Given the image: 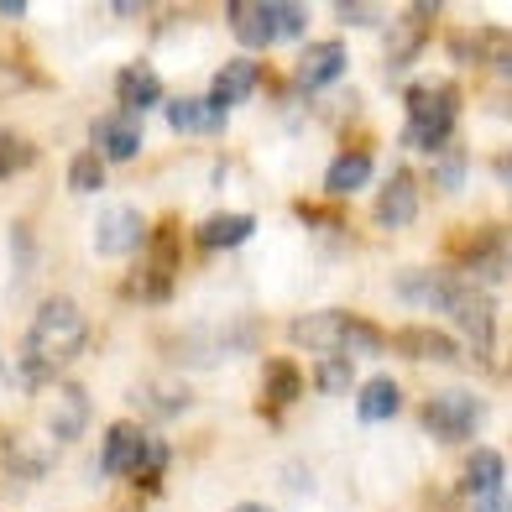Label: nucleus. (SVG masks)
I'll return each instance as SVG.
<instances>
[{"mask_svg":"<svg viewBox=\"0 0 512 512\" xmlns=\"http://www.w3.org/2000/svg\"><path fill=\"white\" fill-rule=\"evenodd\" d=\"M351 382H356L351 356H324V361L314 366V387H319V392H345Z\"/></svg>","mask_w":512,"mask_h":512,"instance_id":"obj_29","label":"nucleus"},{"mask_svg":"<svg viewBox=\"0 0 512 512\" xmlns=\"http://www.w3.org/2000/svg\"><path fill=\"white\" fill-rule=\"evenodd\" d=\"M298 392H304V377H298L293 361H267L262 371V408L277 413V408H293Z\"/></svg>","mask_w":512,"mask_h":512,"instance_id":"obj_22","label":"nucleus"},{"mask_svg":"<svg viewBox=\"0 0 512 512\" xmlns=\"http://www.w3.org/2000/svg\"><path fill=\"white\" fill-rule=\"evenodd\" d=\"M481 424H486V403L465 387H450V392H439V398L424 403V429L434 439H445V445H465Z\"/></svg>","mask_w":512,"mask_h":512,"instance_id":"obj_3","label":"nucleus"},{"mask_svg":"<svg viewBox=\"0 0 512 512\" xmlns=\"http://www.w3.org/2000/svg\"><path fill=\"white\" fill-rule=\"evenodd\" d=\"M455 288V272H439V267H408L398 272V298L413 309H445V298Z\"/></svg>","mask_w":512,"mask_h":512,"instance_id":"obj_12","label":"nucleus"},{"mask_svg":"<svg viewBox=\"0 0 512 512\" xmlns=\"http://www.w3.org/2000/svg\"><path fill=\"white\" fill-rule=\"evenodd\" d=\"M230 512H272V507H262V502H241V507H230Z\"/></svg>","mask_w":512,"mask_h":512,"instance_id":"obj_35","label":"nucleus"},{"mask_svg":"<svg viewBox=\"0 0 512 512\" xmlns=\"http://www.w3.org/2000/svg\"><path fill=\"white\" fill-rule=\"evenodd\" d=\"M351 324H356V314H345V309L298 314V319L288 324V340H293V345H304V351H314V356H345Z\"/></svg>","mask_w":512,"mask_h":512,"instance_id":"obj_4","label":"nucleus"},{"mask_svg":"<svg viewBox=\"0 0 512 512\" xmlns=\"http://www.w3.org/2000/svg\"><path fill=\"white\" fill-rule=\"evenodd\" d=\"M0 16L16 21V16H27V6H21V0H0Z\"/></svg>","mask_w":512,"mask_h":512,"instance_id":"obj_34","label":"nucleus"},{"mask_svg":"<svg viewBox=\"0 0 512 512\" xmlns=\"http://www.w3.org/2000/svg\"><path fill=\"white\" fill-rule=\"evenodd\" d=\"M267 21H272V42L309 32V11L298 6V0H277V6H267Z\"/></svg>","mask_w":512,"mask_h":512,"instance_id":"obj_28","label":"nucleus"},{"mask_svg":"<svg viewBox=\"0 0 512 512\" xmlns=\"http://www.w3.org/2000/svg\"><path fill=\"white\" fill-rule=\"evenodd\" d=\"M230 32H236V42H246V48H267L272 42V21H267V6L262 0H236V6L225 11Z\"/></svg>","mask_w":512,"mask_h":512,"instance_id":"obj_23","label":"nucleus"},{"mask_svg":"<svg viewBox=\"0 0 512 512\" xmlns=\"http://www.w3.org/2000/svg\"><path fill=\"white\" fill-rule=\"evenodd\" d=\"M48 429H53V439H68V445L89 429V392L79 382H58V403L48 408Z\"/></svg>","mask_w":512,"mask_h":512,"instance_id":"obj_15","label":"nucleus"},{"mask_svg":"<svg viewBox=\"0 0 512 512\" xmlns=\"http://www.w3.org/2000/svg\"><path fill=\"white\" fill-rule=\"evenodd\" d=\"M429 16H434V6H413L408 21H398V27L387 32V68H403V63H413L418 53H424V42H429Z\"/></svg>","mask_w":512,"mask_h":512,"instance_id":"obj_16","label":"nucleus"},{"mask_svg":"<svg viewBox=\"0 0 512 512\" xmlns=\"http://www.w3.org/2000/svg\"><path fill=\"white\" fill-rule=\"evenodd\" d=\"M371 178V152H340L330 162V173H324V194H356L361 183Z\"/></svg>","mask_w":512,"mask_h":512,"instance_id":"obj_24","label":"nucleus"},{"mask_svg":"<svg viewBox=\"0 0 512 512\" xmlns=\"http://www.w3.org/2000/svg\"><path fill=\"white\" fill-rule=\"evenodd\" d=\"M476 512H507V492H497V497H481V502H476Z\"/></svg>","mask_w":512,"mask_h":512,"instance_id":"obj_33","label":"nucleus"},{"mask_svg":"<svg viewBox=\"0 0 512 512\" xmlns=\"http://www.w3.org/2000/svg\"><path fill=\"white\" fill-rule=\"evenodd\" d=\"M455 115H460V89L455 84H413L403 142L413 152H445L450 131H455Z\"/></svg>","mask_w":512,"mask_h":512,"instance_id":"obj_2","label":"nucleus"},{"mask_svg":"<svg viewBox=\"0 0 512 512\" xmlns=\"http://www.w3.org/2000/svg\"><path fill=\"white\" fill-rule=\"evenodd\" d=\"M403 408V387L392 382V377H371L361 382V398H356V413H361V424H387L392 413Z\"/></svg>","mask_w":512,"mask_h":512,"instance_id":"obj_21","label":"nucleus"},{"mask_svg":"<svg viewBox=\"0 0 512 512\" xmlns=\"http://www.w3.org/2000/svg\"><path fill=\"white\" fill-rule=\"evenodd\" d=\"M439 314H450L460 330L481 345V351L497 340V309H492V298H486L481 288H471L465 277H455V288H450V298H445V309H439Z\"/></svg>","mask_w":512,"mask_h":512,"instance_id":"obj_5","label":"nucleus"},{"mask_svg":"<svg viewBox=\"0 0 512 512\" xmlns=\"http://www.w3.org/2000/svg\"><path fill=\"white\" fill-rule=\"evenodd\" d=\"M418 220V178L408 168H398L387 183H382V199H377V225L387 230H403Z\"/></svg>","mask_w":512,"mask_h":512,"instance_id":"obj_11","label":"nucleus"},{"mask_svg":"<svg viewBox=\"0 0 512 512\" xmlns=\"http://www.w3.org/2000/svg\"><path fill=\"white\" fill-rule=\"evenodd\" d=\"M136 152H142V121L136 115H105V121H95V157L105 162H131Z\"/></svg>","mask_w":512,"mask_h":512,"instance_id":"obj_9","label":"nucleus"},{"mask_svg":"<svg viewBox=\"0 0 512 512\" xmlns=\"http://www.w3.org/2000/svg\"><path fill=\"white\" fill-rule=\"evenodd\" d=\"M84 345H89V319H84V309L74 304V298H63V293L42 298V309H37V319H32L27 356L58 377V366H68V361L84 351Z\"/></svg>","mask_w":512,"mask_h":512,"instance_id":"obj_1","label":"nucleus"},{"mask_svg":"<svg viewBox=\"0 0 512 512\" xmlns=\"http://www.w3.org/2000/svg\"><path fill=\"white\" fill-rule=\"evenodd\" d=\"M460 178H465V157H460V152H445V162L434 168V183H439L445 194H455V189H460Z\"/></svg>","mask_w":512,"mask_h":512,"instance_id":"obj_31","label":"nucleus"},{"mask_svg":"<svg viewBox=\"0 0 512 512\" xmlns=\"http://www.w3.org/2000/svg\"><path fill=\"white\" fill-rule=\"evenodd\" d=\"M335 16H340V21H351V27H356V21H361V27H377V21H382V6H371V0H366V6L345 0V6H335Z\"/></svg>","mask_w":512,"mask_h":512,"instance_id":"obj_32","label":"nucleus"},{"mask_svg":"<svg viewBox=\"0 0 512 512\" xmlns=\"http://www.w3.org/2000/svg\"><path fill=\"white\" fill-rule=\"evenodd\" d=\"M27 84H37L32 79V68L27 63H16V58H6L0 53V100H11V95H21Z\"/></svg>","mask_w":512,"mask_h":512,"instance_id":"obj_30","label":"nucleus"},{"mask_svg":"<svg viewBox=\"0 0 512 512\" xmlns=\"http://www.w3.org/2000/svg\"><path fill=\"white\" fill-rule=\"evenodd\" d=\"M37 162V147L21 131H0V178H16Z\"/></svg>","mask_w":512,"mask_h":512,"instance_id":"obj_27","label":"nucleus"},{"mask_svg":"<svg viewBox=\"0 0 512 512\" xmlns=\"http://www.w3.org/2000/svg\"><path fill=\"white\" fill-rule=\"evenodd\" d=\"M68 189L74 194H100L105 189V162L95 152H74L68 157Z\"/></svg>","mask_w":512,"mask_h":512,"instance_id":"obj_26","label":"nucleus"},{"mask_svg":"<svg viewBox=\"0 0 512 512\" xmlns=\"http://www.w3.org/2000/svg\"><path fill=\"white\" fill-rule=\"evenodd\" d=\"M345 63H351L345 42H314V48L298 53V63H293V84H298V89H309V95H314V89H330V84H340Z\"/></svg>","mask_w":512,"mask_h":512,"instance_id":"obj_7","label":"nucleus"},{"mask_svg":"<svg viewBox=\"0 0 512 512\" xmlns=\"http://www.w3.org/2000/svg\"><path fill=\"white\" fill-rule=\"evenodd\" d=\"M168 126L178 136H215V131H225V115L199 95H173L168 100Z\"/></svg>","mask_w":512,"mask_h":512,"instance_id":"obj_18","label":"nucleus"},{"mask_svg":"<svg viewBox=\"0 0 512 512\" xmlns=\"http://www.w3.org/2000/svg\"><path fill=\"white\" fill-rule=\"evenodd\" d=\"M142 450H147V434H142V424H110L105 429V450H100V471L105 476H136V460H142Z\"/></svg>","mask_w":512,"mask_h":512,"instance_id":"obj_10","label":"nucleus"},{"mask_svg":"<svg viewBox=\"0 0 512 512\" xmlns=\"http://www.w3.org/2000/svg\"><path fill=\"white\" fill-rule=\"evenodd\" d=\"M115 95H121L126 115L152 110V105L162 100V79H157V68H152V63H126V68H121V79H115Z\"/></svg>","mask_w":512,"mask_h":512,"instance_id":"obj_19","label":"nucleus"},{"mask_svg":"<svg viewBox=\"0 0 512 512\" xmlns=\"http://www.w3.org/2000/svg\"><path fill=\"white\" fill-rule=\"evenodd\" d=\"M126 298H136V304H168V298H173V272L142 262L126 277Z\"/></svg>","mask_w":512,"mask_h":512,"instance_id":"obj_25","label":"nucleus"},{"mask_svg":"<svg viewBox=\"0 0 512 512\" xmlns=\"http://www.w3.org/2000/svg\"><path fill=\"white\" fill-rule=\"evenodd\" d=\"M131 403L147 408V413H157V418H178L183 408L194 403V387L178 382V377H152V382H136V387H131Z\"/></svg>","mask_w":512,"mask_h":512,"instance_id":"obj_13","label":"nucleus"},{"mask_svg":"<svg viewBox=\"0 0 512 512\" xmlns=\"http://www.w3.org/2000/svg\"><path fill=\"white\" fill-rule=\"evenodd\" d=\"M460 492L465 497H497V492H507V460H502V450H471V460H465V476H460Z\"/></svg>","mask_w":512,"mask_h":512,"instance_id":"obj_14","label":"nucleus"},{"mask_svg":"<svg viewBox=\"0 0 512 512\" xmlns=\"http://www.w3.org/2000/svg\"><path fill=\"white\" fill-rule=\"evenodd\" d=\"M256 236V220L251 215H236V209H220V215H209L199 225V246L209 251H230V246H246Z\"/></svg>","mask_w":512,"mask_h":512,"instance_id":"obj_20","label":"nucleus"},{"mask_svg":"<svg viewBox=\"0 0 512 512\" xmlns=\"http://www.w3.org/2000/svg\"><path fill=\"white\" fill-rule=\"evenodd\" d=\"M398 351L413 356V361H429V366H455L460 361V345L445 330H434V324H413V330H403Z\"/></svg>","mask_w":512,"mask_h":512,"instance_id":"obj_17","label":"nucleus"},{"mask_svg":"<svg viewBox=\"0 0 512 512\" xmlns=\"http://www.w3.org/2000/svg\"><path fill=\"white\" fill-rule=\"evenodd\" d=\"M147 246V220L126 204H110L105 215L95 220V251L100 256H126V251H142Z\"/></svg>","mask_w":512,"mask_h":512,"instance_id":"obj_6","label":"nucleus"},{"mask_svg":"<svg viewBox=\"0 0 512 512\" xmlns=\"http://www.w3.org/2000/svg\"><path fill=\"white\" fill-rule=\"evenodd\" d=\"M256 84H262V63H256V58H230L215 74V84H209V105L225 115V110L246 105L256 95Z\"/></svg>","mask_w":512,"mask_h":512,"instance_id":"obj_8","label":"nucleus"}]
</instances>
